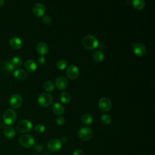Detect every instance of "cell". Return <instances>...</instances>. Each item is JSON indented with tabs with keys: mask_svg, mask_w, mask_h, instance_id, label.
<instances>
[{
	"mask_svg": "<svg viewBox=\"0 0 155 155\" xmlns=\"http://www.w3.org/2000/svg\"><path fill=\"white\" fill-rule=\"evenodd\" d=\"M17 118L16 113L12 109L8 108L3 113L2 119L4 122L7 125L13 124Z\"/></svg>",
	"mask_w": 155,
	"mask_h": 155,
	"instance_id": "cell-2",
	"label": "cell"
},
{
	"mask_svg": "<svg viewBox=\"0 0 155 155\" xmlns=\"http://www.w3.org/2000/svg\"><path fill=\"white\" fill-rule=\"evenodd\" d=\"M14 67L10 61H5L2 66V69L5 73H11L14 69Z\"/></svg>",
	"mask_w": 155,
	"mask_h": 155,
	"instance_id": "cell-20",
	"label": "cell"
},
{
	"mask_svg": "<svg viewBox=\"0 0 155 155\" xmlns=\"http://www.w3.org/2000/svg\"><path fill=\"white\" fill-rule=\"evenodd\" d=\"M9 45L14 49H18L22 47V41L18 37H13L9 41Z\"/></svg>",
	"mask_w": 155,
	"mask_h": 155,
	"instance_id": "cell-15",
	"label": "cell"
},
{
	"mask_svg": "<svg viewBox=\"0 0 155 155\" xmlns=\"http://www.w3.org/2000/svg\"><path fill=\"white\" fill-rule=\"evenodd\" d=\"M11 106L13 108H19L22 104V98L18 94H13L10 99Z\"/></svg>",
	"mask_w": 155,
	"mask_h": 155,
	"instance_id": "cell-11",
	"label": "cell"
},
{
	"mask_svg": "<svg viewBox=\"0 0 155 155\" xmlns=\"http://www.w3.org/2000/svg\"><path fill=\"white\" fill-rule=\"evenodd\" d=\"M78 136L81 140L84 141H87L91 139V138L92 137L93 131L90 127H83L79 130Z\"/></svg>",
	"mask_w": 155,
	"mask_h": 155,
	"instance_id": "cell-6",
	"label": "cell"
},
{
	"mask_svg": "<svg viewBox=\"0 0 155 155\" xmlns=\"http://www.w3.org/2000/svg\"><path fill=\"white\" fill-rule=\"evenodd\" d=\"M93 58L96 62H101L104 59V54L101 51L96 50L94 52V53L93 54Z\"/></svg>",
	"mask_w": 155,
	"mask_h": 155,
	"instance_id": "cell-22",
	"label": "cell"
},
{
	"mask_svg": "<svg viewBox=\"0 0 155 155\" xmlns=\"http://www.w3.org/2000/svg\"><path fill=\"white\" fill-rule=\"evenodd\" d=\"M71 95L66 91L62 92L60 94V99L62 102L64 104H68L71 101Z\"/></svg>",
	"mask_w": 155,
	"mask_h": 155,
	"instance_id": "cell-23",
	"label": "cell"
},
{
	"mask_svg": "<svg viewBox=\"0 0 155 155\" xmlns=\"http://www.w3.org/2000/svg\"><path fill=\"white\" fill-rule=\"evenodd\" d=\"M36 51L41 54V56L45 55L48 53V46L47 44L44 42H41L38 43L36 47Z\"/></svg>",
	"mask_w": 155,
	"mask_h": 155,
	"instance_id": "cell-14",
	"label": "cell"
},
{
	"mask_svg": "<svg viewBox=\"0 0 155 155\" xmlns=\"http://www.w3.org/2000/svg\"><path fill=\"white\" fill-rule=\"evenodd\" d=\"M56 87L61 90H64L68 86V81L64 76H59L55 80Z\"/></svg>",
	"mask_w": 155,
	"mask_h": 155,
	"instance_id": "cell-12",
	"label": "cell"
},
{
	"mask_svg": "<svg viewBox=\"0 0 155 155\" xmlns=\"http://www.w3.org/2000/svg\"><path fill=\"white\" fill-rule=\"evenodd\" d=\"M38 101L41 107H47L52 103L53 96L49 93H42L39 96Z\"/></svg>",
	"mask_w": 155,
	"mask_h": 155,
	"instance_id": "cell-4",
	"label": "cell"
},
{
	"mask_svg": "<svg viewBox=\"0 0 155 155\" xmlns=\"http://www.w3.org/2000/svg\"><path fill=\"white\" fill-rule=\"evenodd\" d=\"M14 67H18L22 64V59L19 56H15L10 61Z\"/></svg>",
	"mask_w": 155,
	"mask_h": 155,
	"instance_id": "cell-26",
	"label": "cell"
},
{
	"mask_svg": "<svg viewBox=\"0 0 155 155\" xmlns=\"http://www.w3.org/2000/svg\"><path fill=\"white\" fill-rule=\"evenodd\" d=\"M101 122L104 125H108L111 122V117L108 114H103L101 117Z\"/></svg>",
	"mask_w": 155,
	"mask_h": 155,
	"instance_id": "cell-27",
	"label": "cell"
},
{
	"mask_svg": "<svg viewBox=\"0 0 155 155\" xmlns=\"http://www.w3.org/2000/svg\"><path fill=\"white\" fill-rule=\"evenodd\" d=\"M99 107L103 111H108L111 108V102L107 97H102L99 101Z\"/></svg>",
	"mask_w": 155,
	"mask_h": 155,
	"instance_id": "cell-10",
	"label": "cell"
},
{
	"mask_svg": "<svg viewBox=\"0 0 155 155\" xmlns=\"http://www.w3.org/2000/svg\"><path fill=\"white\" fill-rule=\"evenodd\" d=\"M44 88L47 91H53L54 90V84L52 81H47L44 84Z\"/></svg>",
	"mask_w": 155,
	"mask_h": 155,
	"instance_id": "cell-25",
	"label": "cell"
},
{
	"mask_svg": "<svg viewBox=\"0 0 155 155\" xmlns=\"http://www.w3.org/2000/svg\"><path fill=\"white\" fill-rule=\"evenodd\" d=\"M66 74L68 78L71 79H76L79 74V70L78 67L74 65H70L67 68Z\"/></svg>",
	"mask_w": 155,
	"mask_h": 155,
	"instance_id": "cell-8",
	"label": "cell"
},
{
	"mask_svg": "<svg viewBox=\"0 0 155 155\" xmlns=\"http://www.w3.org/2000/svg\"><path fill=\"white\" fill-rule=\"evenodd\" d=\"M81 120L84 124H85L86 125H89L93 122V119L92 116L90 114L86 113L82 116Z\"/></svg>",
	"mask_w": 155,
	"mask_h": 155,
	"instance_id": "cell-24",
	"label": "cell"
},
{
	"mask_svg": "<svg viewBox=\"0 0 155 155\" xmlns=\"http://www.w3.org/2000/svg\"><path fill=\"white\" fill-rule=\"evenodd\" d=\"M52 110L53 111V112L57 114V115H59L61 116V114H62L64 113V106L58 102L54 103L52 107Z\"/></svg>",
	"mask_w": 155,
	"mask_h": 155,
	"instance_id": "cell-18",
	"label": "cell"
},
{
	"mask_svg": "<svg viewBox=\"0 0 155 155\" xmlns=\"http://www.w3.org/2000/svg\"><path fill=\"white\" fill-rule=\"evenodd\" d=\"M68 137H62V139H61V141L62 142V143H67V141H68Z\"/></svg>",
	"mask_w": 155,
	"mask_h": 155,
	"instance_id": "cell-34",
	"label": "cell"
},
{
	"mask_svg": "<svg viewBox=\"0 0 155 155\" xmlns=\"http://www.w3.org/2000/svg\"><path fill=\"white\" fill-rule=\"evenodd\" d=\"M56 122L59 125H62L63 124H65V118L63 116H59L57 117V118L56 119Z\"/></svg>",
	"mask_w": 155,
	"mask_h": 155,
	"instance_id": "cell-31",
	"label": "cell"
},
{
	"mask_svg": "<svg viewBox=\"0 0 155 155\" xmlns=\"http://www.w3.org/2000/svg\"><path fill=\"white\" fill-rule=\"evenodd\" d=\"M133 51L136 55L138 56H142L146 53V48L143 44L137 42L134 44L133 45Z\"/></svg>",
	"mask_w": 155,
	"mask_h": 155,
	"instance_id": "cell-13",
	"label": "cell"
},
{
	"mask_svg": "<svg viewBox=\"0 0 155 155\" xmlns=\"http://www.w3.org/2000/svg\"><path fill=\"white\" fill-rule=\"evenodd\" d=\"M73 155H85V153L82 150L76 149L73 151Z\"/></svg>",
	"mask_w": 155,
	"mask_h": 155,
	"instance_id": "cell-33",
	"label": "cell"
},
{
	"mask_svg": "<svg viewBox=\"0 0 155 155\" xmlns=\"http://www.w3.org/2000/svg\"><path fill=\"white\" fill-rule=\"evenodd\" d=\"M42 21L45 25H50L52 22V19L49 15H44L42 18Z\"/></svg>",
	"mask_w": 155,
	"mask_h": 155,
	"instance_id": "cell-30",
	"label": "cell"
},
{
	"mask_svg": "<svg viewBox=\"0 0 155 155\" xmlns=\"http://www.w3.org/2000/svg\"><path fill=\"white\" fill-rule=\"evenodd\" d=\"M132 5L136 10H142L145 6V2L143 0H134L132 1Z\"/></svg>",
	"mask_w": 155,
	"mask_h": 155,
	"instance_id": "cell-21",
	"label": "cell"
},
{
	"mask_svg": "<svg viewBox=\"0 0 155 155\" xmlns=\"http://www.w3.org/2000/svg\"><path fill=\"white\" fill-rule=\"evenodd\" d=\"M82 45L87 50H94L99 46V41L96 37L93 35L85 36L82 41Z\"/></svg>",
	"mask_w": 155,
	"mask_h": 155,
	"instance_id": "cell-1",
	"label": "cell"
},
{
	"mask_svg": "<svg viewBox=\"0 0 155 155\" xmlns=\"http://www.w3.org/2000/svg\"><path fill=\"white\" fill-rule=\"evenodd\" d=\"M24 67L28 72L33 73L36 71L37 68V64L33 60L28 59L25 62Z\"/></svg>",
	"mask_w": 155,
	"mask_h": 155,
	"instance_id": "cell-16",
	"label": "cell"
},
{
	"mask_svg": "<svg viewBox=\"0 0 155 155\" xmlns=\"http://www.w3.org/2000/svg\"><path fill=\"white\" fill-rule=\"evenodd\" d=\"M32 123L27 119L21 120L17 125V130L19 132L25 133L29 132L32 129Z\"/></svg>",
	"mask_w": 155,
	"mask_h": 155,
	"instance_id": "cell-5",
	"label": "cell"
},
{
	"mask_svg": "<svg viewBox=\"0 0 155 155\" xmlns=\"http://www.w3.org/2000/svg\"><path fill=\"white\" fill-rule=\"evenodd\" d=\"M37 62L40 65H44L45 64V59L44 57L42 56L39 57L38 58V59H37Z\"/></svg>",
	"mask_w": 155,
	"mask_h": 155,
	"instance_id": "cell-32",
	"label": "cell"
},
{
	"mask_svg": "<svg viewBox=\"0 0 155 155\" xmlns=\"http://www.w3.org/2000/svg\"><path fill=\"white\" fill-rule=\"evenodd\" d=\"M32 11L36 16L41 17L43 16L45 13V7L43 4L38 2L35 4L33 6Z\"/></svg>",
	"mask_w": 155,
	"mask_h": 155,
	"instance_id": "cell-9",
	"label": "cell"
},
{
	"mask_svg": "<svg viewBox=\"0 0 155 155\" xmlns=\"http://www.w3.org/2000/svg\"><path fill=\"white\" fill-rule=\"evenodd\" d=\"M20 144L25 148H31L35 143L33 137L28 134H24L20 136L19 139Z\"/></svg>",
	"mask_w": 155,
	"mask_h": 155,
	"instance_id": "cell-3",
	"label": "cell"
},
{
	"mask_svg": "<svg viewBox=\"0 0 155 155\" xmlns=\"http://www.w3.org/2000/svg\"><path fill=\"white\" fill-rule=\"evenodd\" d=\"M4 2L5 1L4 0H0V8L3 6V5L4 4Z\"/></svg>",
	"mask_w": 155,
	"mask_h": 155,
	"instance_id": "cell-35",
	"label": "cell"
},
{
	"mask_svg": "<svg viewBox=\"0 0 155 155\" xmlns=\"http://www.w3.org/2000/svg\"><path fill=\"white\" fill-rule=\"evenodd\" d=\"M35 131L38 133H44L45 130V127L42 124H38L35 127Z\"/></svg>",
	"mask_w": 155,
	"mask_h": 155,
	"instance_id": "cell-29",
	"label": "cell"
},
{
	"mask_svg": "<svg viewBox=\"0 0 155 155\" xmlns=\"http://www.w3.org/2000/svg\"><path fill=\"white\" fill-rule=\"evenodd\" d=\"M67 66V62L64 59H60L56 63V67L59 70H64Z\"/></svg>",
	"mask_w": 155,
	"mask_h": 155,
	"instance_id": "cell-28",
	"label": "cell"
},
{
	"mask_svg": "<svg viewBox=\"0 0 155 155\" xmlns=\"http://www.w3.org/2000/svg\"><path fill=\"white\" fill-rule=\"evenodd\" d=\"M4 134L7 138L12 139L15 136L16 131L13 127L11 126H7L4 130Z\"/></svg>",
	"mask_w": 155,
	"mask_h": 155,
	"instance_id": "cell-17",
	"label": "cell"
},
{
	"mask_svg": "<svg viewBox=\"0 0 155 155\" xmlns=\"http://www.w3.org/2000/svg\"><path fill=\"white\" fill-rule=\"evenodd\" d=\"M62 145V143L61 140L53 138L49 140L47 143V148L51 151H57L59 150Z\"/></svg>",
	"mask_w": 155,
	"mask_h": 155,
	"instance_id": "cell-7",
	"label": "cell"
},
{
	"mask_svg": "<svg viewBox=\"0 0 155 155\" xmlns=\"http://www.w3.org/2000/svg\"><path fill=\"white\" fill-rule=\"evenodd\" d=\"M13 75L18 80H23L27 77V73L22 69L16 70L13 73Z\"/></svg>",
	"mask_w": 155,
	"mask_h": 155,
	"instance_id": "cell-19",
	"label": "cell"
}]
</instances>
